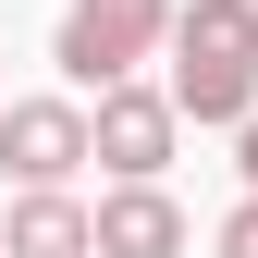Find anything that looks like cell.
Returning <instances> with one entry per match:
<instances>
[{
  "mask_svg": "<svg viewBox=\"0 0 258 258\" xmlns=\"http://www.w3.org/2000/svg\"><path fill=\"white\" fill-rule=\"evenodd\" d=\"M86 258H184L172 184H111V197L86 209Z\"/></svg>",
  "mask_w": 258,
  "mask_h": 258,
  "instance_id": "5b68a950",
  "label": "cell"
},
{
  "mask_svg": "<svg viewBox=\"0 0 258 258\" xmlns=\"http://www.w3.org/2000/svg\"><path fill=\"white\" fill-rule=\"evenodd\" d=\"M172 49V0H61V86H136L148 61Z\"/></svg>",
  "mask_w": 258,
  "mask_h": 258,
  "instance_id": "7a4b0ae2",
  "label": "cell"
},
{
  "mask_svg": "<svg viewBox=\"0 0 258 258\" xmlns=\"http://www.w3.org/2000/svg\"><path fill=\"white\" fill-rule=\"evenodd\" d=\"M234 172H246V197H258V111L234 123Z\"/></svg>",
  "mask_w": 258,
  "mask_h": 258,
  "instance_id": "ba28073f",
  "label": "cell"
},
{
  "mask_svg": "<svg viewBox=\"0 0 258 258\" xmlns=\"http://www.w3.org/2000/svg\"><path fill=\"white\" fill-rule=\"evenodd\" d=\"M172 111L184 123H221V136H234V123L258 111V0H172Z\"/></svg>",
  "mask_w": 258,
  "mask_h": 258,
  "instance_id": "6da1fadb",
  "label": "cell"
},
{
  "mask_svg": "<svg viewBox=\"0 0 258 258\" xmlns=\"http://www.w3.org/2000/svg\"><path fill=\"white\" fill-rule=\"evenodd\" d=\"M0 172L25 184H74L86 172V99H0Z\"/></svg>",
  "mask_w": 258,
  "mask_h": 258,
  "instance_id": "277c9868",
  "label": "cell"
},
{
  "mask_svg": "<svg viewBox=\"0 0 258 258\" xmlns=\"http://www.w3.org/2000/svg\"><path fill=\"white\" fill-rule=\"evenodd\" d=\"M172 148H184V111H172V86H99V111H86V160H99L111 184H160L172 172Z\"/></svg>",
  "mask_w": 258,
  "mask_h": 258,
  "instance_id": "3957f363",
  "label": "cell"
},
{
  "mask_svg": "<svg viewBox=\"0 0 258 258\" xmlns=\"http://www.w3.org/2000/svg\"><path fill=\"white\" fill-rule=\"evenodd\" d=\"M209 258H258V197H234V209H221V234H209Z\"/></svg>",
  "mask_w": 258,
  "mask_h": 258,
  "instance_id": "52a82bcc",
  "label": "cell"
},
{
  "mask_svg": "<svg viewBox=\"0 0 258 258\" xmlns=\"http://www.w3.org/2000/svg\"><path fill=\"white\" fill-rule=\"evenodd\" d=\"M0 258H86V197L74 184H25L0 209Z\"/></svg>",
  "mask_w": 258,
  "mask_h": 258,
  "instance_id": "8992f818",
  "label": "cell"
}]
</instances>
